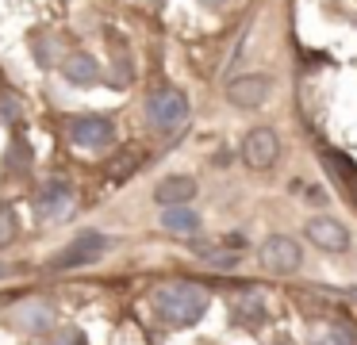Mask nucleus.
Instances as JSON below:
<instances>
[{"instance_id": "nucleus-1", "label": "nucleus", "mask_w": 357, "mask_h": 345, "mask_svg": "<svg viewBox=\"0 0 357 345\" xmlns=\"http://www.w3.org/2000/svg\"><path fill=\"white\" fill-rule=\"evenodd\" d=\"M208 307H211V291L204 284H188V280L165 284L154 296V311L165 326H192L208 314Z\"/></svg>"}, {"instance_id": "nucleus-2", "label": "nucleus", "mask_w": 357, "mask_h": 345, "mask_svg": "<svg viewBox=\"0 0 357 345\" xmlns=\"http://www.w3.org/2000/svg\"><path fill=\"white\" fill-rule=\"evenodd\" d=\"M146 119L158 130H173L188 119V96L181 89H158L146 100Z\"/></svg>"}, {"instance_id": "nucleus-3", "label": "nucleus", "mask_w": 357, "mask_h": 345, "mask_svg": "<svg viewBox=\"0 0 357 345\" xmlns=\"http://www.w3.org/2000/svg\"><path fill=\"white\" fill-rule=\"evenodd\" d=\"M108 238L96 234V230H85V234H77L70 245H66L58 257H50V268H77V265H93V261H100L104 253H108Z\"/></svg>"}, {"instance_id": "nucleus-4", "label": "nucleus", "mask_w": 357, "mask_h": 345, "mask_svg": "<svg viewBox=\"0 0 357 345\" xmlns=\"http://www.w3.org/2000/svg\"><path fill=\"white\" fill-rule=\"evenodd\" d=\"M261 265L269 268V273H277V276H292L296 268L303 265L300 242H296V238H288V234L265 238V245H261Z\"/></svg>"}, {"instance_id": "nucleus-5", "label": "nucleus", "mask_w": 357, "mask_h": 345, "mask_svg": "<svg viewBox=\"0 0 357 345\" xmlns=\"http://www.w3.org/2000/svg\"><path fill=\"white\" fill-rule=\"evenodd\" d=\"M70 142L77 150H108L116 142V127L104 115H77L70 123Z\"/></svg>"}, {"instance_id": "nucleus-6", "label": "nucleus", "mask_w": 357, "mask_h": 345, "mask_svg": "<svg viewBox=\"0 0 357 345\" xmlns=\"http://www.w3.org/2000/svg\"><path fill=\"white\" fill-rule=\"evenodd\" d=\"M73 207V188L66 181H47L35 192V219L50 222V219H66Z\"/></svg>"}, {"instance_id": "nucleus-7", "label": "nucleus", "mask_w": 357, "mask_h": 345, "mask_svg": "<svg viewBox=\"0 0 357 345\" xmlns=\"http://www.w3.org/2000/svg\"><path fill=\"white\" fill-rule=\"evenodd\" d=\"M277 153H280V142H277V135H273L269 127L250 130L246 142H242V158H246V165H254V169L277 165Z\"/></svg>"}, {"instance_id": "nucleus-8", "label": "nucleus", "mask_w": 357, "mask_h": 345, "mask_svg": "<svg viewBox=\"0 0 357 345\" xmlns=\"http://www.w3.org/2000/svg\"><path fill=\"white\" fill-rule=\"evenodd\" d=\"M54 319L58 311L47 303V299H24V303L16 307V330H24V334H47V330H54Z\"/></svg>"}, {"instance_id": "nucleus-9", "label": "nucleus", "mask_w": 357, "mask_h": 345, "mask_svg": "<svg viewBox=\"0 0 357 345\" xmlns=\"http://www.w3.org/2000/svg\"><path fill=\"white\" fill-rule=\"evenodd\" d=\"M227 96L238 107H261L265 100H269V81H265V77H254V73L234 77V81L227 84Z\"/></svg>"}, {"instance_id": "nucleus-10", "label": "nucleus", "mask_w": 357, "mask_h": 345, "mask_svg": "<svg viewBox=\"0 0 357 345\" xmlns=\"http://www.w3.org/2000/svg\"><path fill=\"white\" fill-rule=\"evenodd\" d=\"M307 238L315 245H323V250H346V245H349L346 227H342V222H334V219H326V215H319V219L307 222Z\"/></svg>"}, {"instance_id": "nucleus-11", "label": "nucleus", "mask_w": 357, "mask_h": 345, "mask_svg": "<svg viewBox=\"0 0 357 345\" xmlns=\"http://www.w3.org/2000/svg\"><path fill=\"white\" fill-rule=\"evenodd\" d=\"M323 165H326V173L346 188V196L354 199V207H357V165H354V158H346V153H338V150H326Z\"/></svg>"}, {"instance_id": "nucleus-12", "label": "nucleus", "mask_w": 357, "mask_h": 345, "mask_svg": "<svg viewBox=\"0 0 357 345\" xmlns=\"http://www.w3.org/2000/svg\"><path fill=\"white\" fill-rule=\"evenodd\" d=\"M192 196H196V181H192V176H165V181L154 188V199L162 207H185Z\"/></svg>"}, {"instance_id": "nucleus-13", "label": "nucleus", "mask_w": 357, "mask_h": 345, "mask_svg": "<svg viewBox=\"0 0 357 345\" xmlns=\"http://www.w3.org/2000/svg\"><path fill=\"white\" fill-rule=\"evenodd\" d=\"M62 77L70 84H77V89H89V84H96V77H100V66H96L93 54H70V58L62 61Z\"/></svg>"}, {"instance_id": "nucleus-14", "label": "nucleus", "mask_w": 357, "mask_h": 345, "mask_svg": "<svg viewBox=\"0 0 357 345\" xmlns=\"http://www.w3.org/2000/svg\"><path fill=\"white\" fill-rule=\"evenodd\" d=\"M234 319L246 322V326H261L265 322V299L257 288H242L234 296Z\"/></svg>"}, {"instance_id": "nucleus-15", "label": "nucleus", "mask_w": 357, "mask_h": 345, "mask_svg": "<svg viewBox=\"0 0 357 345\" xmlns=\"http://www.w3.org/2000/svg\"><path fill=\"white\" fill-rule=\"evenodd\" d=\"M162 227L169 230V234H177V238H192L196 230H200V215H196L192 207H165Z\"/></svg>"}, {"instance_id": "nucleus-16", "label": "nucleus", "mask_w": 357, "mask_h": 345, "mask_svg": "<svg viewBox=\"0 0 357 345\" xmlns=\"http://www.w3.org/2000/svg\"><path fill=\"white\" fill-rule=\"evenodd\" d=\"M4 165H8L12 176L27 173V165H31V146H27L24 138H16V142L8 146V153H4Z\"/></svg>"}, {"instance_id": "nucleus-17", "label": "nucleus", "mask_w": 357, "mask_h": 345, "mask_svg": "<svg viewBox=\"0 0 357 345\" xmlns=\"http://www.w3.org/2000/svg\"><path fill=\"white\" fill-rule=\"evenodd\" d=\"M20 119H24V104H20V96L8 92V89H0V123L12 127V123H20Z\"/></svg>"}, {"instance_id": "nucleus-18", "label": "nucleus", "mask_w": 357, "mask_h": 345, "mask_svg": "<svg viewBox=\"0 0 357 345\" xmlns=\"http://www.w3.org/2000/svg\"><path fill=\"white\" fill-rule=\"evenodd\" d=\"M311 345H357V334L346 326H326L323 334L311 337Z\"/></svg>"}, {"instance_id": "nucleus-19", "label": "nucleus", "mask_w": 357, "mask_h": 345, "mask_svg": "<svg viewBox=\"0 0 357 345\" xmlns=\"http://www.w3.org/2000/svg\"><path fill=\"white\" fill-rule=\"evenodd\" d=\"M204 265H211V268H223V273H231V268L238 265V257H234L231 250H208V253H204Z\"/></svg>"}, {"instance_id": "nucleus-20", "label": "nucleus", "mask_w": 357, "mask_h": 345, "mask_svg": "<svg viewBox=\"0 0 357 345\" xmlns=\"http://www.w3.org/2000/svg\"><path fill=\"white\" fill-rule=\"evenodd\" d=\"M16 238V211L0 204V245H8Z\"/></svg>"}, {"instance_id": "nucleus-21", "label": "nucleus", "mask_w": 357, "mask_h": 345, "mask_svg": "<svg viewBox=\"0 0 357 345\" xmlns=\"http://www.w3.org/2000/svg\"><path fill=\"white\" fill-rule=\"evenodd\" d=\"M50 345H89V342H85V330H77V326H66V330H54V337H50Z\"/></svg>"}, {"instance_id": "nucleus-22", "label": "nucleus", "mask_w": 357, "mask_h": 345, "mask_svg": "<svg viewBox=\"0 0 357 345\" xmlns=\"http://www.w3.org/2000/svg\"><path fill=\"white\" fill-rule=\"evenodd\" d=\"M200 4H208V8H219V4H223V0H200Z\"/></svg>"}, {"instance_id": "nucleus-23", "label": "nucleus", "mask_w": 357, "mask_h": 345, "mask_svg": "<svg viewBox=\"0 0 357 345\" xmlns=\"http://www.w3.org/2000/svg\"><path fill=\"white\" fill-rule=\"evenodd\" d=\"M4 276H8V265H0V280H4Z\"/></svg>"}, {"instance_id": "nucleus-24", "label": "nucleus", "mask_w": 357, "mask_h": 345, "mask_svg": "<svg viewBox=\"0 0 357 345\" xmlns=\"http://www.w3.org/2000/svg\"><path fill=\"white\" fill-rule=\"evenodd\" d=\"M277 345H292V342H288V337H284V342H277Z\"/></svg>"}, {"instance_id": "nucleus-25", "label": "nucleus", "mask_w": 357, "mask_h": 345, "mask_svg": "<svg viewBox=\"0 0 357 345\" xmlns=\"http://www.w3.org/2000/svg\"><path fill=\"white\" fill-rule=\"evenodd\" d=\"M150 4H154V8H158V4H162V0H150Z\"/></svg>"}]
</instances>
